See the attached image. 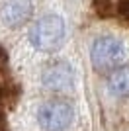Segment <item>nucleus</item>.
Wrapping results in <instances>:
<instances>
[{
    "mask_svg": "<svg viewBox=\"0 0 129 131\" xmlns=\"http://www.w3.org/2000/svg\"><path fill=\"white\" fill-rule=\"evenodd\" d=\"M67 27H64V20L59 14H47V16L39 18L37 22L29 29V43L37 51L49 53V51L59 49L64 39Z\"/></svg>",
    "mask_w": 129,
    "mask_h": 131,
    "instance_id": "f257e3e1",
    "label": "nucleus"
},
{
    "mask_svg": "<svg viewBox=\"0 0 129 131\" xmlns=\"http://www.w3.org/2000/svg\"><path fill=\"white\" fill-rule=\"evenodd\" d=\"M125 45L121 39L112 37V35H104V37H98L94 43H92L90 49V59L92 65L96 71L102 72H112L115 69L121 67V63L125 61Z\"/></svg>",
    "mask_w": 129,
    "mask_h": 131,
    "instance_id": "f03ea898",
    "label": "nucleus"
},
{
    "mask_svg": "<svg viewBox=\"0 0 129 131\" xmlns=\"http://www.w3.org/2000/svg\"><path fill=\"white\" fill-rule=\"evenodd\" d=\"M74 112L67 102L51 100L37 110V123L45 131H63L72 123Z\"/></svg>",
    "mask_w": 129,
    "mask_h": 131,
    "instance_id": "7ed1b4c3",
    "label": "nucleus"
},
{
    "mask_svg": "<svg viewBox=\"0 0 129 131\" xmlns=\"http://www.w3.org/2000/svg\"><path fill=\"white\" fill-rule=\"evenodd\" d=\"M41 84L47 90H53V92L69 90L74 84V69L67 61H53L51 65L43 69Z\"/></svg>",
    "mask_w": 129,
    "mask_h": 131,
    "instance_id": "20e7f679",
    "label": "nucleus"
},
{
    "mask_svg": "<svg viewBox=\"0 0 129 131\" xmlns=\"http://www.w3.org/2000/svg\"><path fill=\"white\" fill-rule=\"evenodd\" d=\"M33 14V4L31 0H4L0 8L2 22L10 27H18L31 18Z\"/></svg>",
    "mask_w": 129,
    "mask_h": 131,
    "instance_id": "39448f33",
    "label": "nucleus"
},
{
    "mask_svg": "<svg viewBox=\"0 0 129 131\" xmlns=\"http://www.w3.org/2000/svg\"><path fill=\"white\" fill-rule=\"evenodd\" d=\"M107 90L115 98H127L129 96V67H119V69L110 72Z\"/></svg>",
    "mask_w": 129,
    "mask_h": 131,
    "instance_id": "423d86ee",
    "label": "nucleus"
},
{
    "mask_svg": "<svg viewBox=\"0 0 129 131\" xmlns=\"http://www.w3.org/2000/svg\"><path fill=\"white\" fill-rule=\"evenodd\" d=\"M119 10H121V14H127L129 16V0H123V2H121Z\"/></svg>",
    "mask_w": 129,
    "mask_h": 131,
    "instance_id": "0eeeda50",
    "label": "nucleus"
}]
</instances>
